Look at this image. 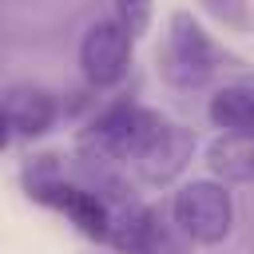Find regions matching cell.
<instances>
[{
  "instance_id": "12",
  "label": "cell",
  "mask_w": 254,
  "mask_h": 254,
  "mask_svg": "<svg viewBox=\"0 0 254 254\" xmlns=\"http://www.w3.org/2000/svg\"><path fill=\"white\" fill-rule=\"evenodd\" d=\"M202 8H206L222 28H246V24H250L246 0H202Z\"/></svg>"
},
{
  "instance_id": "8",
  "label": "cell",
  "mask_w": 254,
  "mask_h": 254,
  "mask_svg": "<svg viewBox=\"0 0 254 254\" xmlns=\"http://www.w3.org/2000/svg\"><path fill=\"white\" fill-rule=\"evenodd\" d=\"M0 111H4L8 131L16 139H44L60 119L56 95L48 87H36V83H16V87L0 91Z\"/></svg>"
},
{
  "instance_id": "5",
  "label": "cell",
  "mask_w": 254,
  "mask_h": 254,
  "mask_svg": "<svg viewBox=\"0 0 254 254\" xmlns=\"http://www.w3.org/2000/svg\"><path fill=\"white\" fill-rule=\"evenodd\" d=\"M107 242L119 254H183L187 238L155 206H147L139 198H123L119 206H111V234H107Z\"/></svg>"
},
{
  "instance_id": "3",
  "label": "cell",
  "mask_w": 254,
  "mask_h": 254,
  "mask_svg": "<svg viewBox=\"0 0 254 254\" xmlns=\"http://www.w3.org/2000/svg\"><path fill=\"white\" fill-rule=\"evenodd\" d=\"M175 230L194 246H218L234 230V198L218 179H190L171 198Z\"/></svg>"
},
{
  "instance_id": "4",
  "label": "cell",
  "mask_w": 254,
  "mask_h": 254,
  "mask_svg": "<svg viewBox=\"0 0 254 254\" xmlns=\"http://www.w3.org/2000/svg\"><path fill=\"white\" fill-rule=\"evenodd\" d=\"M28 194L40 198L44 206L60 210L83 238H95V242H107L111 234V202L95 190V187H79V183H67L56 167L44 171V175H32L28 179Z\"/></svg>"
},
{
  "instance_id": "6",
  "label": "cell",
  "mask_w": 254,
  "mask_h": 254,
  "mask_svg": "<svg viewBox=\"0 0 254 254\" xmlns=\"http://www.w3.org/2000/svg\"><path fill=\"white\" fill-rule=\"evenodd\" d=\"M131 52H135V40L111 16L91 20L79 40V71L91 87H115L131 67Z\"/></svg>"
},
{
  "instance_id": "10",
  "label": "cell",
  "mask_w": 254,
  "mask_h": 254,
  "mask_svg": "<svg viewBox=\"0 0 254 254\" xmlns=\"http://www.w3.org/2000/svg\"><path fill=\"white\" fill-rule=\"evenodd\" d=\"M206 119L218 131H254V83H222L206 99Z\"/></svg>"
},
{
  "instance_id": "7",
  "label": "cell",
  "mask_w": 254,
  "mask_h": 254,
  "mask_svg": "<svg viewBox=\"0 0 254 254\" xmlns=\"http://www.w3.org/2000/svg\"><path fill=\"white\" fill-rule=\"evenodd\" d=\"M194 147H198V139H194L190 127L163 119V123L155 127V135L143 143V151L131 159V167H135L139 183H147V187H167V183H175V179L190 167Z\"/></svg>"
},
{
  "instance_id": "2",
  "label": "cell",
  "mask_w": 254,
  "mask_h": 254,
  "mask_svg": "<svg viewBox=\"0 0 254 254\" xmlns=\"http://www.w3.org/2000/svg\"><path fill=\"white\" fill-rule=\"evenodd\" d=\"M159 123H163L159 111L139 107L131 99H115L79 131V151L91 163H131Z\"/></svg>"
},
{
  "instance_id": "13",
  "label": "cell",
  "mask_w": 254,
  "mask_h": 254,
  "mask_svg": "<svg viewBox=\"0 0 254 254\" xmlns=\"http://www.w3.org/2000/svg\"><path fill=\"white\" fill-rule=\"evenodd\" d=\"M12 143V131H8V119H4V111H0V151Z\"/></svg>"
},
{
  "instance_id": "1",
  "label": "cell",
  "mask_w": 254,
  "mask_h": 254,
  "mask_svg": "<svg viewBox=\"0 0 254 254\" xmlns=\"http://www.w3.org/2000/svg\"><path fill=\"white\" fill-rule=\"evenodd\" d=\"M218 64H222V52L210 40V32L187 8L171 12L167 40H163V52H159V75H163V83H171L179 91L206 87L214 79Z\"/></svg>"
},
{
  "instance_id": "11",
  "label": "cell",
  "mask_w": 254,
  "mask_h": 254,
  "mask_svg": "<svg viewBox=\"0 0 254 254\" xmlns=\"http://www.w3.org/2000/svg\"><path fill=\"white\" fill-rule=\"evenodd\" d=\"M131 40L147 36L151 32V20H155V0H115V16H111Z\"/></svg>"
},
{
  "instance_id": "9",
  "label": "cell",
  "mask_w": 254,
  "mask_h": 254,
  "mask_svg": "<svg viewBox=\"0 0 254 254\" xmlns=\"http://www.w3.org/2000/svg\"><path fill=\"white\" fill-rule=\"evenodd\" d=\"M202 163H206L210 179H218L222 187L254 183V131H218L206 143Z\"/></svg>"
}]
</instances>
